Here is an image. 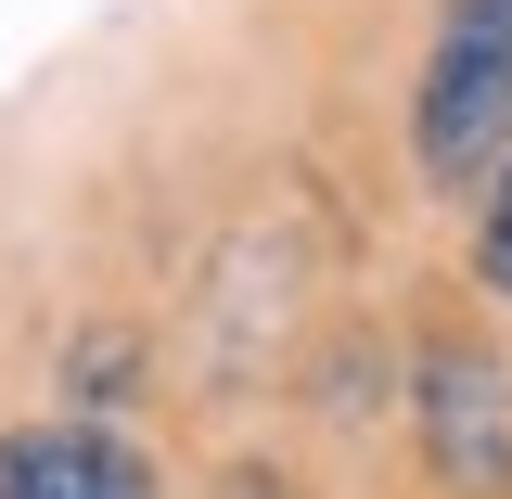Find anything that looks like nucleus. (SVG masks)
<instances>
[{
  "label": "nucleus",
  "mask_w": 512,
  "mask_h": 499,
  "mask_svg": "<svg viewBox=\"0 0 512 499\" xmlns=\"http://www.w3.org/2000/svg\"><path fill=\"white\" fill-rule=\"evenodd\" d=\"M410 154L436 192L487 180L512 154V0H448L436 52H423V103H410Z\"/></svg>",
  "instance_id": "1"
},
{
  "label": "nucleus",
  "mask_w": 512,
  "mask_h": 499,
  "mask_svg": "<svg viewBox=\"0 0 512 499\" xmlns=\"http://www.w3.org/2000/svg\"><path fill=\"white\" fill-rule=\"evenodd\" d=\"M410 410H423V448H436L448 487L512 499V384H500V359H474V346H423Z\"/></svg>",
  "instance_id": "2"
},
{
  "label": "nucleus",
  "mask_w": 512,
  "mask_h": 499,
  "mask_svg": "<svg viewBox=\"0 0 512 499\" xmlns=\"http://www.w3.org/2000/svg\"><path fill=\"white\" fill-rule=\"evenodd\" d=\"M0 499H154V461L116 423H13L0 436Z\"/></svg>",
  "instance_id": "3"
},
{
  "label": "nucleus",
  "mask_w": 512,
  "mask_h": 499,
  "mask_svg": "<svg viewBox=\"0 0 512 499\" xmlns=\"http://www.w3.org/2000/svg\"><path fill=\"white\" fill-rule=\"evenodd\" d=\"M474 282L512 308V154L487 167V205H474Z\"/></svg>",
  "instance_id": "4"
}]
</instances>
